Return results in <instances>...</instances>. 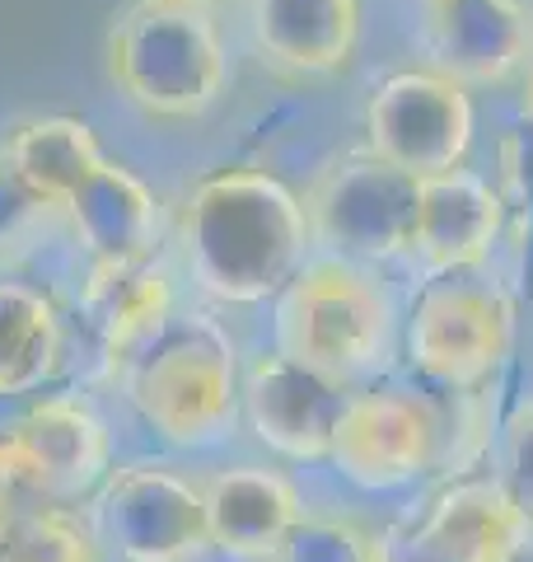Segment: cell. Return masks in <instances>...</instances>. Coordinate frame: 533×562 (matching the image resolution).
I'll return each mask as SVG.
<instances>
[{
	"label": "cell",
	"instance_id": "6da1fadb",
	"mask_svg": "<svg viewBox=\"0 0 533 562\" xmlns=\"http://www.w3.org/2000/svg\"><path fill=\"white\" fill-rule=\"evenodd\" d=\"M178 239L197 291L220 305H262L309 262L299 198L258 165H225L188 188Z\"/></svg>",
	"mask_w": 533,
	"mask_h": 562
},
{
	"label": "cell",
	"instance_id": "7a4b0ae2",
	"mask_svg": "<svg viewBox=\"0 0 533 562\" xmlns=\"http://www.w3.org/2000/svg\"><path fill=\"white\" fill-rule=\"evenodd\" d=\"M113 90L159 122L211 113L229 85V57L216 20L197 5L136 0L113 20L103 43Z\"/></svg>",
	"mask_w": 533,
	"mask_h": 562
},
{
	"label": "cell",
	"instance_id": "3957f363",
	"mask_svg": "<svg viewBox=\"0 0 533 562\" xmlns=\"http://www.w3.org/2000/svg\"><path fill=\"white\" fill-rule=\"evenodd\" d=\"M388 333H394V301L384 281L351 258H309L276 295V351L332 384L370 371L384 357Z\"/></svg>",
	"mask_w": 533,
	"mask_h": 562
},
{
	"label": "cell",
	"instance_id": "277c9868",
	"mask_svg": "<svg viewBox=\"0 0 533 562\" xmlns=\"http://www.w3.org/2000/svg\"><path fill=\"white\" fill-rule=\"evenodd\" d=\"M136 417L165 446L197 450L220 441L239 413V357L229 333L211 319H173L146 357L127 371Z\"/></svg>",
	"mask_w": 533,
	"mask_h": 562
},
{
	"label": "cell",
	"instance_id": "5b68a950",
	"mask_svg": "<svg viewBox=\"0 0 533 562\" xmlns=\"http://www.w3.org/2000/svg\"><path fill=\"white\" fill-rule=\"evenodd\" d=\"M309 239L351 262H394L412 254L417 179L379 160L375 150H342L318 165L305 198Z\"/></svg>",
	"mask_w": 533,
	"mask_h": 562
},
{
	"label": "cell",
	"instance_id": "8992f818",
	"mask_svg": "<svg viewBox=\"0 0 533 562\" xmlns=\"http://www.w3.org/2000/svg\"><path fill=\"white\" fill-rule=\"evenodd\" d=\"M89 530L122 562H192L211 549L202 483L169 464H127L99 483Z\"/></svg>",
	"mask_w": 533,
	"mask_h": 562
},
{
	"label": "cell",
	"instance_id": "52a82bcc",
	"mask_svg": "<svg viewBox=\"0 0 533 562\" xmlns=\"http://www.w3.org/2000/svg\"><path fill=\"white\" fill-rule=\"evenodd\" d=\"M365 150L412 179L464 169L473 150V99L435 66H407L365 103Z\"/></svg>",
	"mask_w": 533,
	"mask_h": 562
},
{
	"label": "cell",
	"instance_id": "ba28073f",
	"mask_svg": "<svg viewBox=\"0 0 533 562\" xmlns=\"http://www.w3.org/2000/svg\"><path fill=\"white\" fill-rule=\"evenodd\" d=\"M514 305L501 286L477 277H444L421 291L407 319V357L444 390H477L510 351Z\"/></svg>",
	"mask_w": 533,
	"mask_h": 562
},
{
	"label": "cell",
	"instance_id": "9c48e42d",
	"mask_svg": "<svg viewBox=\"0 0 533 562\" xmlns=\"http://www.w3.org/2000/svg\"><path fill=\"white\" fill-rule=\"evenodd\" d=\"M113 436L103 413L84 394L38 398L0 431V469L43 502H80L109 479Z\"/></svg>",
	"mask_w": 533,
	"mask_h": 562
},
{
	"label": "cell",
	"instance_id": "30bf717a",
	"mask_svg": "<svg viewBox=\"0 0 533 562\" xmlns=\"http://www.w3.org/2000/svg\"><path fill=\"white\" fill-rule=\"evenodd\" d=\"M444 450V417L417 390L347 394L332 427L328 464L365 492L402 487L426 473Z\"/></svg>",
	"mask_w": 533,
	"mask_h": 562
},
{
	"label": "cell",
	"instance_id": "8fae6325",
	"mask_svg": "<svg viewBox=\"0 0 533 562\" xmlns=\"http://www.w3.org/2000/svg\"><path fill=\"white\" fill-rule=\"evenodd\" d=\"M239 403H243L248 427H253V436L266 450L286 454L295 464H328L332 427L347 403L342 384L286 361L272 347L248 361Z\"/></svg>",
	"mask_w": 533,
	"mask_h": 562
},
{
	"label": "cell",
	"instance_id": "7c38bea8",
	"mask_svg": "<svg viewBox=\"0 0 533 562\" xmlns=\"http://www.w3.org/2000/svg\"><path fill=\"white\" fill-rule=\"evenodd\" d=\"M426 52L440 76L506 85L533 61V10L524 0H440L426 5Z\"/></svg>",
	"mask_w": 533,
	"mask_h": 562
},
{
	"label": "cell",
	"instance_id": "4fadbf2b",
	"mask_svg": "<svg viewBox=\"0 0 533 562\" xmlns=\"http://www.w3.org/2000/svg\"><path fill=\"white\" fill-rule=\"evenodd\" d=\"M61 221L89 258V277L132 272L155 262L159 249V198L136 179L127 165L109 160L89 173L80 192L66 202Z\"/></svg>",
	"mask_w": 533,
	"mask_h": 562
},
{
	"label": "cell",
	"instance_id": "5bb4252c",
	"mask_svg": "<svg viewBox=\"0 0 533 562\" xmlns=\"http://www.w3.org/2000/svg\"><path fill=\"white\" fill-rule=\"evenodd\" d=\"M506 221V202L483 173L450 169L417 179V231L412 254L431 277H454L477 268Z\"/></svg>",
	"mask_w": 533,
	"mask_h": 562
},
{
	"label": "cell",
	"instance_id": "9a60e30c",
	"mask_svg": "<svg viewBox=\"0 0 533 562\" xmlns=\"http://www.w3.org/2000/svg\"><path fill=\"white\" fill-rule=\"evenodd\" d=\"M211 549L239 562H272L286 535L305 516L299 487L281 469L266 464H235L216 469L202 483Z\"/></svg>",
	"mask_w": 533,
	"mask_h": 562
},
{
	"label": "cell",
	"instance_id": "2e32d148",
	"mask_svg": "<svg viewBox=\"0 0 533 562\" xmlns=\"http://www.w3.org/2000/svg\"><path fill=\"white\" fill-rule=\"evenodd\" d=\"M533 539V525L510 502L501 479L444 487L412 530V553L431 562H510Z\"/></svg>",
	"mask_w": 533,
	"mask_h": 562
},
{
	"label": "cell",
	"instance_id": "e0dca14e",
	"mask_svg": "<svg viewBox=\"0 0 533 562\" xmlns=\"http://www.w3.org/2000/svg\"><path fill=\"white\" fill-rule=\"evenodd\" d=\"M361 20V0H253V43L281 76L324 80L355 61Z\"/></svg>",
	"mask_w": 533,
	"mask_h": 562
},
{
	"label": "cell",
	"instance_id": "ac0fdd59",
	"mask_svg": "<svg viewBox=\"0 0 533 562\" xmlns=\"http://www.w3.org/2000/svg\"><path fill=\"white\" fill-rule=\"evenodd\" d=\"M84 319L99 342L103 371L127 380L132 366L173 324V281L159 262H146V268H132V272L89 277Z\"/></svg>",
	"mask_w": 533,
	"mask_h": 562
},
{
	"label": "cell",
	"instance_id": "d6986e66",
	"mask_svg": "<svg viewBox=\"0 0 533 562\" xmlns=\"http://www.w3.org/2000/svg\"><path fill=\"white\" fill-rule=\"evenodd\" d=\"M66 319L52 295L24 281H0V398L33 394L61 371Z\"/></svg>",
	"mask_w": 533,
	"mask_h": 562
},
{
	"label": "cell",
	"instance_id": "ffe728a7",
	"mask_svg": "<svg viewBox=\"0 0 533 562\" xmlns=\"http://www.w3.org/2000/svg\"><path fill=\"white\" fill-rule=\"evenodd\" d=\"M5 160L24 173L29 188H38L43 198L66 211V202L80 192V183L89 173H99L109 165L99 136L89 122L80 117H33L20 122L10 136H5Z\"/></svg>",
	"mask_w": 533,
	"mask_h": 562
},
{
	"label": "cell",
	"instance_id": "44dd1931",
	"mask_svg": "<svg viewBox=\"0 0 533 562\" xmlns=\"http://www.w3.org/2000/svg\"><path fill=\"white\" fill-rule=\"evenodd\" d=\"M0 562H103V543L66 506H38L14 520Z\"/></svg>",
	"mask_w": 533,
	"mask_h": 562
},
{
	"label": "cell",
	"instance_id": "7402d4cb",
	"mask_svg": "<svg viewBox=\"0 0 533 562\" xmlns=\"http://www.w3.org/2000/svg\"><path fill=\"white\" fill-rule=\"evenodd\" d=\"M57 221H61V211L38 188H29L24 173L0 150V272L24 268L43 249V239L57 231Z\"/></svg>",
	"mask_w": 533,
	"mask_h": 562
},
{
	"label": "cell",
	"instance_id": "603a6c76",
	"mask_svg": "<svg viewBox=\"0 0 533 562\" xmlns=\"http://www.w3.org/2000/svg\"><path fill=\"white\" fill-rule=\"evenodd\" d=\"M272 562H388L384 539L355 516H299Z\"/></svg>",
	"mask_w": 533,
	"mask_h": 562
},
{
	"label": "cell",
	"instance_id": "cb8c5ba5",
	"mask_svg": "<svg viewBox=\"0 0 533 562\" xmlns=\"http://www.w3.org/2000/svg\"><path fill=\"white\" fill-rule=\"evenodd\" d=\"M501 487L510 492V502L520 506L533 525V408H520L506 427V469Z\"/></svg>",
	"mask_w": 533,
	"mask_h": 562
},
{
	"label": "cell",
	"instance_id": "d4e9b609",
	"mask_svg": "<svg viewBox=\"0 0 533 562\" xmlns=\"http://www.w3.org/2000/svg\"><path fill=\"white\" fill-rule=\"evenodd\" d=\"M14 492H20V487H14V483L5 479V469H0V549H5L14 520H20V512H14Z\"/></svg>",
	"mask_w": 533,
	"mask_h": 562
},
{
	"label": "cell",
	"instance_id": "484cf974",
	"mask_svg": "<svg viewBox=\"0 0 533 562\" xmlns=\"http://www.w3.org/2000/svg\"><path fill=\"white\" fill-rule=\"evenodd\" d=\"M510 562H533V539H529V543H524V549H520V553H514Z\"/></svg>",
	"mask_w": 533,
	"mask_h": 562
},
{
	"label": "cell",
	"instance_id": "4316f807",
	"mask_svg": "<svg viewBox=\"0 0 533 562\" xmlns=\"http://www.w3.org/2000/svg\"><path fill=\"white\" fill-rule=\"evenodd\" d=\"M169 5H197V10H206L211 0H169Z\"/></svg>",
	"mask_w": 533,
	"mask_h": 562
},
{
	"label": "cell",
	"instance_id": "83f0119b",
	"mask_svg": "<svg viewBox=\"0 0 533 562\" xmlns=\"http://www.w3.org/2000/svg\"><path fill=\"white\" fill-rule=\"evenodd\" d=\"M426 5H440V0H426Z\"/></svg>",
	"mask_w": 533,
	"mask_h": 562
}]
</instances>
